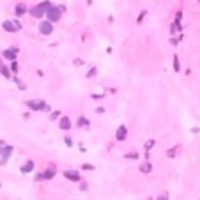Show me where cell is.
<instances>
[{
	"label": "cell",
	"instance_id": "obj_23",
	"mask_svg": "<svg viewBox=\"0 0 200 200\" xmlns=\"http://www.w3.org/2000/svg\"><path fill=\"white\" fill-rule=\"evenodd\" d=\"M96 73H98V67H92V69L87 73V76H89V78H94V76H96Z\"/></svg>",
	"mask_w": 200,
	"mask_h": 200
},
{
	"label": "cell",
	"instance_id": "obj_16",
	"mask_svg": "<svg viewBox=\"0 0 200 200\" xmlns=\"http://www.w3.org/2000/svg\"><path fill=\"white\" fill-rule=\"evenodd\" d=\"M78 126H80V128H89L90 122H89L85 117H80V119H78Z\"/></svg>",
	"mask_w": 200,
	"mask_h": 200
},
{
	"label": "cell",
	"instance_id": "obj_12",
	"mask_svg": "<svg viewBox=\"0 0 200 200\" xmlns=\"http://www.w3.org/2000/svg\"><path fill=\"white\" fill-rule=\"evenodd\" d=\"M140 172H142V174H151V172H152V165H151L149 161H143V163L140 165Z\"/></svg>",
	"mask_w": 200,
	"mask_h": 200
},
{
	"label": "cell",
	"instance_id": "obj_30",
	"mask_svg": "<svg viewBox=\"0 0 200 200\" xmlns=\"http://www.w3.org/2000/svg\"><path fill=\"white\" fill-rule=\"evenodd\" d=\"M147 200H152V198H147Z\"/></svg>",
	"mask_w": 200,
	"mask_h": 200
},
{
	"label": "cell",
	"instance_id": "obj_18",
	"mask_svg": "<svg viewBox=\"0 0 200 200\" xmlns=\"http://www.w3.org/2000/svg\"><path fill=\"white\" fill-rule=\"evenodd\" d=\"M124 158L126 160H138V152H128Z\"/></svg>",
	"mask_w": 200,
	"mask_h": 200
},
{
	"label": "cell",
	"instance_id": "obj_28",
	"mask_svg": "<svg viewBox=\"0 0 200 200\" xmlns=\"http://www.w3.org/2000/svg\"><path fill=\"white\" fill-rule=\"evenodd\" d=\"M11 67H13V71H14V73H16V71H18V64H16V60H14V62H13V66H11Z\"/></svg>",
	"mask_w": 200,
	"mask_h": 200
},
{
	"label": "cell",
	"instance_id": "obj_14",
	"mask_svg": "<svg viewBox=\"0 0 200 200\" xmlns=\"http://www.w3.org/2000/svg\"><path fill=\"white\" fill-rule=\"evenodd\" d=\"M55 177V172L51 170V168H48V170L43 172V181H48V179H53Z\"/></svg>",
	"mask_w": 200,
	"mask_h": 200
},
{
	"label": "cell",
	"instance_id": "obj_13",
	"mask_svg": "<svg viewBox=\"0 0 200 200\" xmlns=\"http://www.w3.org/2000/svg\"><path fill=\"white\" fill-rule=\"evenodd\" d=\"M14 13H16V16H23L25 13H28V9H27V5H25V4H18Z\"/></svg>",
	"mask_w": 200,
	"mask_h": 200
},
{
	"label": "cell",
	"instance_id": "obj_7",
	"mask_svg": "<svg viewBox=\"0 0 200 200\" xmlns=\"http://www.w3.org/2000/svg\"><path fill=\"white\" fill-rule=\"evenodd\" d=\"M71 119L69 117H60V121H59V128L62 129V131H69L71 129Z\"/></svg>",
	"mask_w": 200,
	"mask_h": 200
},
{
	"label": "cell",
	"instance_id": "obj_31",
	"mask_svg": "<svg viewBox=\"0 0 200 200\" xmlns=\"http://www.w3.org/2000/svg\"><path fill=\"white\" fill-rule=\"evenodd\" d=\"M0 188H2V184H0Z\"/></svg>",
	"mask_w": 200,
	"mask_h": 200
},
{
	"label": "cell",
	"instance_id": "obj_17",
	"mask_svg": "<svg viewBox=\"0 0 200 200\" xmlns=\"http://www.w3.org/2000/svg\"><path fill=\"white\" fill-rule=\"evenodd\" d=\"M154 143H156L154 140H147V142H145V145H143V149H145L147 152H149V151L152 149V147H154Z\"/></svg>",
	"mask_w": 200,
	"mask_h": 200
},
{
	"label": "cell",
	"instance_id": "obj_8",
	"mask_svg": "<svg viewBox=\"0 0 200 200\" xmlns=\"http://www.w3.org/2000/svg\"><path fill=\"white\" fill-rule=\"evenodd\" d=\"M32 170H34V161H32V160H27V161L22 165V168H20V172H22V174H30Z\"/></svg>",
	"mask_w": 200,
	"mask_h": 200
},
{
	"label": "cell",
	"instance_id": "obj_26",
	"mask_svg": "<svg viewBox=\"0 0 200 200\" xmlns=\"http://www.w3.org/2000/svg\"><path fill=\"white\" fill-rule=\"evenodd\" d=\"M87 186H89L87 182H83V181H81V182H80V191H87Z\"/></svg>",
	"mask_w": 200,
	"mask_h": 200
},
{
	"label": "cell",
	"instance_id": "obj_4",
	"mask_svg": "<svg viewBox=\"0 0 200 200\" xmlns=\"http://www.w3.org/2000/svg\"><path fill=\"white\" fill-rule=\"evenodd\" d=\"M64 177L69 179V181H73V182H81V174L78 170H66Z\"/></svg>",
	"mask_w": 200,
	"mask_h": 200
},
{
	"label": "cell",
	"instance_id": "obj_11",
	"mask_svg": "<svg viewBox=\"0 0 200 200\" xmlns=\"http://www.w3.org/2000/svg\"><path fill=\"white\" fill-rule=\"evenodd\" d=\"M2 27H4V30H7V32H18V27L14 25V22H4Z\"/></svg>",
	"mask_w": 200,
	"mask_h": 200
},
{
	"label": "cell",
	"instance_id": "obj_5",
	"mask_svg": "<svg viewBox=\"0 0 200 200\" xmlns=\"http://www.w3.org/2000/svg\"><path fill=\"white\" fill-rule=\"evenodd\" d=\"M126 138H128V128L122 124V126L117 128V131H115V140H117V142H124Z\"/></svg>",
	"mask_w": 200,
	"mask_h": 200
},
{
	"label": "cell",
	"instance_id": "obj_1",
	"mask_svg": "<svg viewBox=\"0 0 200 200\" xmlns=\"http://www.w3.org/2000/svg\"><path fill=\"white\" fill-rule=\"evenodd\" d=\"M25 104L30 108V110H36V112H50V106L44 103V101H41V99H30V101H25Z\"/></svg>",
	"mask_w": 200,
	"mask_h": 200
},
{
	"label": "cell",
	"instance_id": "obj_2",
	"mask_svg": "<svg viewBox=\"0 0 200 200\" xmlns=\"http://www.w3.org/2000/svg\"><path fill=\"white\" fill-rule=\"evenodd\" d=\"M62 13H64V7H51L50 9V11L46 13V18H48V22H51V23H53V22H59V20H60V16H62Z\"/></svg>",
	"mask_w": 200,
	"mask_h": 200
},
{
	"label": "cell",
	"instance_id": "obj_27",
	"mask_svg": "<svg viewBox=\"0 0 200 200\" xmlns=\"http://www.w3.org/2000/svg\"><path fill=\"white\" fill-rule=\"evenodd\" d=\"M145 14H147L145 11H142V13H140V16H138V23H140V22H142V20H143V16H145Z\"/></svg>",
	"mask_w": 200,
	"mask_h": 200
},
{
	"label": "cell",
	"instance_id": "obj_29",
	"mask_svg": "<svg viewBox=\"0 0 200 200\" xmlns=\"http://www.w3.org/2000/svg\"><path fill=\"white\" fill-rule=\"evenodd\" d=\"M4 147H5V143H4V142H0V154H2V149H4Z\"/></svg>",
	"mask_w": 200,
	"mask_h": 200
},
{
	"label": "cell",
	"instance_id": "obj_24",
	"mask_svg": "<svg viewBox=\"0 0 200 200\" xmlns=\"http://www.w3.org/2000/svg\"><path fill=\"white\" fill-rule=\"evenodd\" d=\"M14 81H16V83H18V87H20V90H25V83H23V81H22V80H18V78H16V76H14Z\"/></svg>",
	"mask_w": 200,
	"mask_h": 200
},
{
	"label": "cell",
	"instance_id": "obj_21",
	"mask_svg": "<svg viewBox=\"0 0 200 200\" xmlns=\"http://www.w3.org/2000/svg\"><path fill=\"white\" fill-rule=\"evenodd\" d=\"M174 69L175 71H181V64H179V59L177 57H174Z\"/></svg>",
	"mask_w": 200,
	"mask_h": 200
},
{
	"label": "cell",
	"instance_id": "obj_6",
	"mask_svg": "<svg viewBox=\"0 0 200 200\" xmlns=\"http://www.w3.org/2000/svg\"><path fill=\"white\" fill-rule=\"evenodd\" d=\"M13 145H5L4 149H2V154H0V165H5L7 163V160H9V156L13 154Z\"/></svg>",
	"mask_w": 200,
	"mask_h": 200
},
{
	"label": "cell",
	"instance_id": "obj_19",
	"mask_svg": "<svg viewBox=\"0 0 200 200\" xmlns=\"http://www.w3.org/2000/svg\"><path fill=\"white\" fill-rule=\"evenodd\" d=\"M60 117V110H57V112H51L50 113V121H57Z\"/></svg>",
	"mask_w": 200,
	"mask_h": 200
},
{
	"label": "cell",
	"instance_id": "obj_3",
	"mask_svg": "<svg viewBox=\"0 0 200 200\" xmlns=\"http://www.w3.org/2000/svg\"><path fill=\"white\" fill-rule=\"evenodd\" d=\"M39 32L43 36H50L51 32H53V25H51V22H48V20H44V22L39 23Z\"/></svg>",
	"mask_w": 200,
	"mask_h": 200
},
{
	"label": "cell",
	"instance_id": "obj_25",
	"mask_svg": "<svg viewBox=\"0 0 200 200\" xmlns=\"http://www.w3.org/2000/svg\"><path fill=\"white\" fill-rule=\"evenodd\" d=\"M156 200H170V195H168V193H163V195H160V197H158Z\"/></svg>",
	"mask_w": 200,
	"mask_h": 200
},
{
	"label": "cell",
	"instance_id": "obj_9",
	"mask_svg": "<svg viewBox=\"0 0 200 200\" xmlns=\"http://www.w3.org/2000/svg\"><path fill=\"white\" fill-rule=\"evenodd\" d=\"M28 13L32 14L34 18H43V16H46V13H44L39 5H36V7H32V9H28Z\"/></svg>",
	"mask_w": 200,
	"mask_h": 200
},
{
	"label": "cell",
	"instance_id": "obj_15",
	"mask_svg": "<svg viewBox=\"0 0 200 200\" xmlns=\"http://www.w3.org/2000/svg\"><path fill=\"white\" fill-rule=\"evenodd\" d=\"M179 149H181V145H175L174 149L166 151V156H168V158H175V156H177V152H179Z\"/></svg>",
	"mask_w": 200,
	"mask_h": 200
},
{
	"label": "cell",
	"instance_id": "obj_22",
	"mask_svg": "<svg viewBox=\"0 0 200 200\" xmlns=\"http://www.w3.org/2000/svg\"><path fill=\"white\" fill-rule=\"evenodd\" d=\"M81 170H94V165H90V163H83V165H81Z\"/></svg>",
	"mask_w": 200,
	"mask_h": 200
},
{
	"label": "cell",
	"instance_id": "obj_20",
	"mask_svg": "<svg viewBox=\"0 0 200 200\" xmlns=\"http://www.w3.org/2000/svg\"><path fill=\"white\" fill-rule=\"evenodd\" d=\"M64 142H66V145H67V147H73V143H75L69 135H66V136H64Z\"/></svg>",
	"mask_w": 200,
	"mask_h": 200
},
{
	"label": "cell",
	"instance_id": "obj_10",
	"mask_svg": "<svg viewBox=\"0 0 200 200\" xmlns=\"http://www.w3.org/2000/svg\"><path fill=\"white\" fill-rule=\"evenodd\" d=\"M16 53H18V48H14V46H13L11 50H5V51H4V57L14 62V59H16Z\"/></svg>",
	"mask_w": 200,
	"mask_h": 200
}]
</instances>
